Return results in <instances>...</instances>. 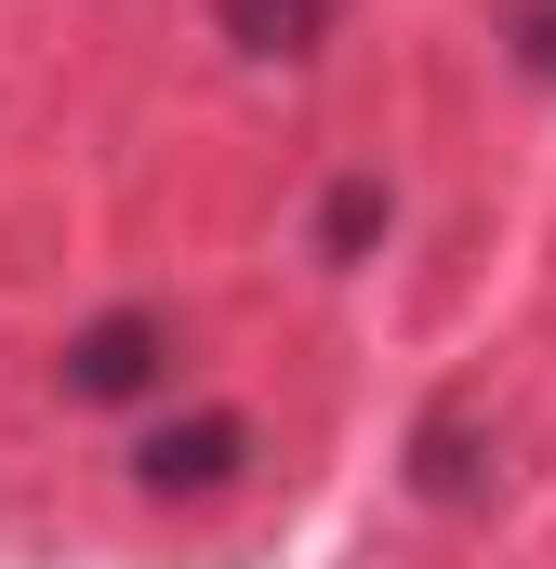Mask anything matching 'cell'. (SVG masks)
Listing matches in <instances>:
<instances>
[{
  "instance_id": "6da1fadb",
  "label": "cell",
  "mask_w": 556,
  "mask_h": 569,
  "mask_svg": "<svg viewBox=\"0 0 556 569\" xmlns=\"http://www.w3.org/2000/svg\"><path fill=\"white\" fill-rule=\"evenodd\" d=\"M159 371H172V318H159V305H107V318H80L67 358H53V385H67L80 411H120V398H146Z\"/></svg>"
},
{
  "instance_id": "7a4b0ae2",
  "label": "cell",
  "mask_w": 556,
  "mask_h": 569,
  "mask_svg": "<svg viewBox=\"0 0 556 569\" xmlns=\"http://www.w3.org/2000/svg\"><path fill=\"white\" fill-rule=\"evenodd\" d=\"M239 463H252V425L239 411H186V425L133 437V490L146 503H212V490H239Z\"/></svg>"
},
{
  "instance_id": "3957f363",
  "label": "cell",
  "mask_w": 556,
  "mask_h": 569,
  "mask_svg": "<svg viewBox=\"0 0 556 569\" xmlns=\"http://www.w3.org/2000/svg\"><path fill=\"white\" fill-rule=\"evenodd\" d=\"M411 490L424 503H477L490 490V437H477V398H437L411 425Z\"/></svg>"
},
{
  "instance_id": "277c9868",
  "label": "cell",
  "mask_w": 556,
  "mask_h": 569,
  "mask_svg": "<svg viewBox=\"0 0 556 569\" xmlns=\"http://www.w3.org/2000/svg\"><path fill=\"white\" fill-rule=\"evenodd\" d=\"M212 27H226L239 53H278V67H291V53H318V40L345 27V0H212Z\"/></svg>"
},
{
  "instance_id": "5b68a950",
  "label": "cell",
  "mask_w": 556,
  "mask_h": 569,
  "mask_svg": "<svg viewBox=\"0 0 556 569\" xmlns=\"http://www.w3.org/2000/svg\"><path fill=\"white\" fill-rule=\"evenodd\" d=\"M385 212H398V199H385V172H345V186L318 199V252H331V266H358V252L385 239Z\"/></svg>"
},
{
  "instance_id": "8992f818",
  "label": "cell",
  "mask_w": 556,
  "mask_h": 569,
  "mask_svg": "<svg viewBox=\"0 0 556 569\" xmlns=\"http://www.w3.org/2000/svg\"><path fill=\"white\" fill-rule=\"evenodd\" d=\"M517 67L556 80V0H517Z\"/></svg>"
}]
</instances>
